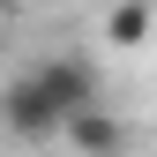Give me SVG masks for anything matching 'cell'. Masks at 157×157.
I'll use <instances>...</instances> for the list:
<instances>
[{
	"label": "cell",
	"mask_w": 157,
	"mask_h": 157,
	"mask_svg": "<svg viewBox=\"0 0 157 157\" xmlns=\"http://www.w3.org/2000/svg\"><path fill=\"white\" fill-rule=\"evenodd\" d=\"M150 30H157V8H150V0H120V8L105 15V45H120V52L150 45Z\"/></svg>",
	"instance_id": "cell-2"
},
{
	"label": "cell",
	"mask_w": 157,
	"mask_h": 157,
	"mask_svg": "<svg viewBox=\"0 0 157 157\" xmlns=\"http://www.w3.org/2000/svg\"><path fill=\"white\" fill-rule=\"evenodd\" d=\"M82 105H97V67L82 52H45L37 67H23L0 97V127L15 135V142H52V135H67V120Z\"/></svg>",
	"instance_id": "cell-1"
},
{
	"label": "cell",
	"mask_w": 157,
	"mask_h": 157,
	"mask_svg": "<svg viewBox=\"0 0 157 157\" xmlns=\"http://www.w3.org/2000/svg\"><path fill=\"white\" fill-rule=\"evenodd\" d=\"M67 142H82V150H120V142H127V127L112 120L105 105H82V112L67 120Z\"/></svg>",
	"instance_id": "cell-3"
}]
</instances>
